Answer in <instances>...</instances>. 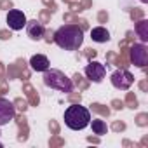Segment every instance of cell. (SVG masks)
Masks as SVG:
<instances>
[{
    "instance_id": "obj_1",
    "label": "cell",
    "mask_w": 148,
    "mask_h": 148,
    "mask_svg": "<svg viewBox=\"0 0 148 148\" xmlns=\"http://www.w3.org/2000/svg\"><path fill=\"white\" fill-rule=\"evenodd\" d=\"M52 38L64 51H79L84 44V30L79 25H63L54 32Z\"/></svg>"
},
{
    "instance_id": "obj_2",
    "label": "cell",
    "mask_w": 148,
    "mask_h": 148,
    "mask_svg": "<svg viewBox=\"0 0 148 148\" xmlns=\"http://www.w3.org/2000/svg\"><path fill=\"white\" fill-rule=\"evenodd\" d=\"M91 122V112L80 105H70L64 110V124L71 131H82Z\"/></svg>"
},
{
    "instance_id": "obj_3",
    "label": "cell",
    "mask_w": 148,
    "mask_h": 148,
    "mask_svg": "<svg viewBox=\"0 0 148 148\" xmlns=\"http://www.w3.org/2000/svg\"><path fill=\"white\" fill-rule=\"evenodd\" d=\"M44 84L47 87H51L54 91H59V92H64V94H68V92L73 91L71 79H68L61 70H51V68H47L44 71Z\"/></svg>"
},
{
    "instance_id": "obj_4",
    "label": "cell",
    "mask_w": 148,
    "mask_h": 148,
    "mask_svg": "<svg viewBox=\"0 0 148 148\" xmlns=\"http://www.w3.org/2000/svg\"><path fill=\"white\" fill-rule=\"evenodd\" d=\"M110 82H112V86L115 89L127 91L134 84V75H132L131 71H127V70H115L112 73V77H110Z\"/></svg>"
},
{
    "instance_id": "obj_5",
    "label": "cell",
    "mask_w": 148,
    "mask_h": 148,
    "mask_svg": "<svg viewBox=\"0 0 148 148\" xmlns=\"http://www.w3.org/2000/svg\"><path fill=\"white\" fill-rule=\"evenodd\" d=\"M84 73H86V77H87L91 82L101 84V82L105 80V77H106V68H105V64H101L99 61H91V63L86 66Z\"/></svg>"
},
{
    "instance_id": "obj_6",
    "label": "cell",
    "mask_w": 148,
    "mask_h": 148,
    "mask_svg": "<svg viewBox=\"0 0 148 148\" xmlns=\"http://www.w3.org/2000/svg\"><path fill=\"white\" fill-rule=\"evenodd\" d=\"M131 61L138 68H145L148 64V49L145 44H134L131 47Z\"/></svg>"
},
{
    "instance_id": "obj_7",
    "label": "cell",
    "mask_w": 148,
    "mask_h": 148,
    "mask_svg": "<svg viewBox=\"0 0 148 148\" xmlns=\"http://www.w3.org/2000/svg\"><path fill=\"white\" fill-rule=\"evenodd\" d=\"M26 21H28V19H26L25 12L19 11V9H11V11L7 12V25H9V28L14 30V32L23 30L25 25H26Z\"/></svg>"
},
{
    "instance_id": "obj_8",
    "label": "cell",
    "mask_w": 148,
    "mask_h": 148,
    "mask_svg": "<svg viewBox=\"0 0 148 148\" xmlns=\"http://www.w3.org/2000/svg\"><path fill=\"white\" fill-rule=\"evenodd\" d=\"M14 117H16V106L9 99L0 98V127L7 125Z\"/></svg>"
},
{
    "instance_id": "obj_9",
    "label": "cell",
    "mask_w": 148,
    "mask_h": 148,
    "mask_svg": "<svg viewBox=\"0 0 148 148\" xmlns=\"http://www.w3.org/2000/svg\"><path fill=\"white\" fill-rule=\"evenodd\" d=\"M25 28H26V35H28V38H30V40H35V42H38V40H42V38H44L45 28H44V25H42L40 21H37V19L26 21Z\"/></svg>"
},
{
    "instance_id": "obj_10",
    "label": "cell",
    "mask_w": 148,
    "mask_h": 148,
    "mask_svg": "<svg viewBox=\"0 0 148 148\" xmlns=\"http://www.w3.org/2000/svg\"><path fill=\"white\" fill-rule=\"evenodd\" d=\"M30 66H32V70L44 73V71L51 66V63H49L47 56H44V54H33V56L30 58Z\"/></svg>"
},
{
    "instance_id": "obj_11",
    "label": "cell",
    "mask_w": 148,
    "mask_h": 148,
    "mask_svg": "<svg viewBox=\"0 0 148 148\" xmlns=\"http://www.w3.org/2000/svg\"><path fill=\"white\" fill-rule=\"evenodd\" d=\"M91 38L98 44H106L110 40V32L105 26H96L91 30Z\"/></svg>"
},
{
    "instance_id": "obj_12",
    "label": "cell",
    "mask_w": 148,
    "mask_h": 148,
    "mask_svg": "<svg viewBox=\"0 0 148 148\" xmlns=\"http://www.w3.org/2000/svg\"><path fill=\"white\" fill-rule=\"evenodd\" d=\"M89 125H91V129H92V132H94L96 136H105V134L108 132V125H106V122L101 120V119H91Z\"/></svg>"
},
{
    "instance_id": "obj_13",
    "label": "cell",
    "mask_w": 148,
    "mask_h": 148,
    "mask_svg": "<svg viewBox=\"0 0 148 148\" xmlns=\"http://www.w3.org/2000/svg\"><path fill=\"white\" fill-rule=\"evenodd\" d=\"M136 32L139 33V38L143 42H148V23L146 21H139L136 25Z\"/></svg>"
},
{
    "instance_id": "obj_14",
    "label": "cell",
    "mask_w": 148,
    "mask_h": 148,
    "mask_svg": "<svg viewBox=\"0 0 148 148\" xmlns=\"http://www.w3.org/2000/svg\"><path fill=\"white\" fill-rule=\"evenodd\" d=\"M141 2H143V4H146V2H148V0H141Z\"/></svg>"
},
{
    "instance_id": "obj_15",
    "label": "cell",
    "mask_w": 148,
    "mask_h": 148,
    "mask_svg": "<svg viewBox=\"0 0 148 148\" xmlns=\"http://www.w3.org/2000/svg\"><path fill=\"white\" fill-rule=\"evenodd\" d=\"M2 146H4V145H2V143H0V148H2Z\"/></svg>"
}]
</instances>
